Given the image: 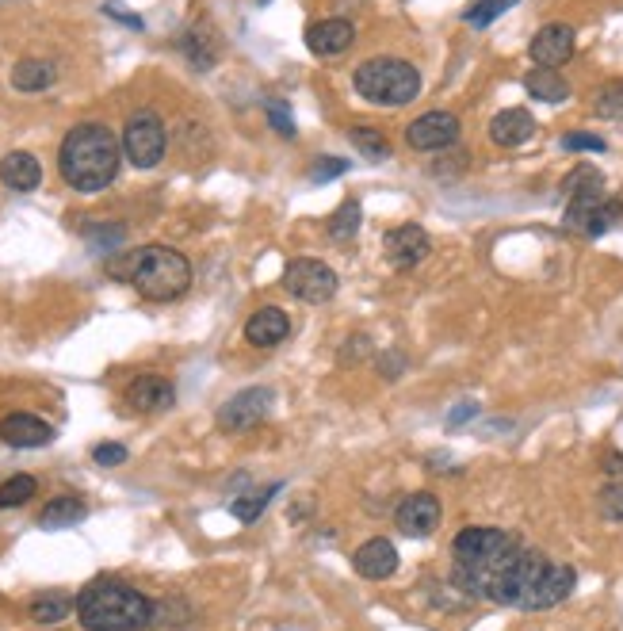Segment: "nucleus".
Segmentation results:
<instances>
[{
  "label": "nucleus",
  "mask_w": 623,
  "mask_h": 631,
  "mask_svg": "<svg viewBox=\"0 0 623 631\" xmlns=\"http://www.w3.org/2000/svg\"><path fill=\"white\" fill-rule=\"evenodd\" d=\"M344 173H348V161H344V157H322V161H314L310 180H314V184H325V180H337V176Z\"/></svg>",
  "instance_id": "35"
},
{
  "label": "nucleus",
  "mask_w": 623,
  "mask_h": 631,
  "mask_svg": "<svg viewBox=\"0 0 623 631\" xmlns=\"http://www.w3.org/2000/svg\"><path fill=\"white\" fill-rule=\"evenodd\" d=\"M287 333H291V318L280 306H260L257 314L245 322V341L257 345V349H276L280 341H287Z\"/></svg>",
  "instance_id": "18"
},
{
  "label": "nucleus",
  "mask_w": 623,
  "mask_h": 631,
  "mask_svg": "<svg viewBox=\"0 0 623 631\" xmlns=\"http://www.w3.org/2000/svg\"><path fill=\"white\" fill-rule=\"evenodd\" d=\"M379 368H383V375H387V379H394V375H398V371H402V356H383V360H379Z\"/></svg>",
  "instance_id": "40"
},
{
  "label": "nucleus",
  "mask_w": 623,
  "mask_h": 631,
  "mask_svg": "<svg viewBox=\"0 0 623 631\" xmlns=\"http://www.w3.org/2000/svg\"><path fill=\"white\" fill-rule=\"evenodd\" d=\"M127 402L142 414H165L176 402V387L165 375H138L127 387Z\"/></svg>",
  "instance_id": "14"
},
{
  "label": "nucleus",
  "mask_w": 623,
  "mask_h": 631,
  "mask_svg": "<svg viewBox=\"0 0 623 631\" xmlns=\"http://www.w3.org/2000/svg\"><path fill=\"white\" fill-rule=\"evenodd\" d=\"M513 4H520V0H478L471 12H467V23H471V27H490L501 12H509Z\"/></svg>",
  "instance_id": "31"
},
{
  "label": "nucleus",
  "mask_w": 623,
  "mask_h": 631,
  "mask_svg": "<svg viewBox=\"0 0 623 631\" xmlns=\"http://www.w3.org/2000/svg\"><path fill=\"white\" fill-rule=\"evenodd\" d=\"M69 612H73V601L62 597V593H50V597H39L31 605V620L35 624H62Z\"/></svg>",
  "instance_id": "28"
},
{
  "label": "nucleus",
  "mask_w": 623,
  "mask_h": 631,
  "mask_svg": "<svg viewBox=\"0 0 623 631\" xmlns=\"http://www.w3.org/2000/svg\"><path fill=\"white\" fill-rule=\"evenodd\" d=\"M123 153H127L130 165H138V169H153V165H161V157H165V146H169V134H165V123L157 119V111H134L127 119V127H123Z\"/></svg>",
  "instance_id": "6"
},
{
  "label": "nucleus",
  "mask_w": 623,
  "mask_h": 631,
  "mask_svg": "<svg viewBox=\"0 0 623 631\" xmlns=\"http://www.w3.org/2000/svg\"><path fill=\"white\" fill-rule=\"evenodd\" d=\"M272 410V391L268 387H249V391H237L234 398L222 402L218 410V429L222 433H241V429H253L257 421H264Z\"/></svg>",
  "instance_id": "9"
},
{
  "label": "nucleus",
  "mask_w": 623,
  "mask_h": 631,
  "mask_svg": "<svg viewBox=\"0 0 623 631\" xmlns=\"http://www.w3.org/2000/svg\"><path fill=\"white\" fill-rule=\"evenodd\" d=\"M104 12H108L111 20H119V23H127V27H134V31L142 27V20H138V16H130L123 4H104Z\"/></svg>",
  "instance_id": "39"
},
{
  "label": "nucleus",
  "mask_w": 623,
  "mask_h": 631,
  "mask_svg": "<svg viewBox=\"0 0 623 631\" xmlns=\"http://www.w3.org/2000/svg\"><path fill=\"white\" fill-rule=\"evenodd\" d=\"M77 620L85 631H142L153 624V601L119 578H100L81 589Z\"/></svg>",
  "instance_id": "4"
},
{
  "label": "nucleus",
  "mask_w": 623,
  "mask_h": 631,
  "mask_svg": "<svg viewBox=\"0 0 623 631\" xmlns=\"http://www.w3.org/2000/svg\"><path fill=\"white\" fill-rule=\"evenodd\" d=\"M0 440L8 448H46L54 440V429L35 414H8L0 421Z\"/></svg>",
  "instance_id": "17"
},
{
  "label": "nucleus",
  "mask_w": 623,
  "mask_h": 631,
  "mask_svg": "<svg viewBox=\"0 0 623 631\" xmlns=\"http://www.w3.org/2000/svg\"><path fill=\"white\" fill-rule=\"evenodd\" d=\"M383 253H387L390 268L409 272V268H417L432 253V238L417 222H406V226H394V230L383 234Z\"/></svg>",
  "instance_id": "10"
},
{
  "label": "nucleus",
  "mask_w": 623,
  "mask_h": 631,
  "mask_svg": "<svg viewBox=\"0 0 623 631\" xmlns=\"http://www.w3.org/2000/svg\"><path fill=\"white\" fill-rule=\"evenodd\" d=\"M585 192H604V176L601 169H593V165H578L574 173L562 180V196L566 199L585 196Z\"/></svg>",
  "instance_id": "27"
},
{
  "label": "nucleus",
  "mask_w": 623,
  "mask_h": 631,
  "mask_svg": "<svg viewBox=\"0 0 623 631\" xmlns=\"http://www.w3.org/2000/svg\"><path fill=\"white\" fill-rule=\"evenodd\" d=\"M360 230V203L356 199H344L341 207L329 218V238L333 241H352Z\"/></svg>",
  "instance_id": "26"
},
{
  "label": "nucleus",
  "mask_w": 623,
  "mask_h": 631,
  "mask_svg": "<svg viewBox=\"0 0 623 631\" xmlns=\"http://www.w3.org/2000/svg\"><path fill=\"white\" fill-rule=\"evenodd\" d=\"M337 272L322 261H310V257H299V261L287 264V272H283V291L291 295V299H299V303H329L333 295H337Z\"/></svg>",
  "instance_id": "7"
},
{
  "label": "nucleus",
  "mask_w": 623,
  "mask_h": 631,
  "mask_svg": "<svg viewBox=\"0 0 623 631\" xmlns=\"http://www.w3.org/2000/svg\"><path fill=\"white\" fill-rule=\"evenodd\" d=\"M0 180H4V188H12V192H35V188L43 184V165H39L31 153L12 150L0 157Z\"/></svg>",
  "instance_id": "20"
},
{
  "label": "nucleus",
  "mask_w": 623,
  "mask_h": 631,
  "mask_svg": "<svg viewBox=\"0 0 623 631\" xmlns=\"http://www.w3.org/2000/svg\"><path fill=\"white\" fill-rule=\"evenodd\" d=\"M35 494H39V482L31 475H12V479L0 482V509H20Z\"/></svg>",
  "instance_id": "25"
},
{
  "label": "nucleus",
  "mask_w": 623,
  "mask_h": 631,
  "mask_svg": "<svg viewBox=\"0 0 623 631\" xmlns=\"http://www.w3.org/2000/svg\"><path fill=\"white\" fill-rule=\"evenodd\" d=\"M597 505H601V517L612 524L623 521V482H608L601 494H597Z\"/></svg>",
  "instance_id": "32"
},
{
  "label": "nucleus",
  "mask_w": 623,
  "mask_h": 631,
  "mask_svg": "<svg viewBox=\"0 0 623 631\" xmlns=\"http://www.w3.org/2000/svg\"><path fill=\"white\" fill-rule=\"evenodd\" d=\"M352 85L364 96L367 104L379 108H402L409 100H417L421 92V73L402 62V58H371L352 73Z\"/></svg>",
  "instance_id": "5"
},
{
  "label": "nucleus",
  "mask_w": 623,
  "mask_h": 631,
  "mask_svg": "<svg viewBox=\"0 0 623 631\" xmlns=\"http://www.w3.org/2000/svg\"><path fill=\"white\" fill-rule=\"evenodd\" d=\"M394 524H398L402 536L425 540V536H432V532L440 528V498L429 494V490L409 494V498L398 505V513H394Z\"/></svg>",
  "instance_id": "13"
},
{
  "label": "nucleus",
  "mask_w": 623,
  "mask_h": 631,
  "mask_svg": "<svg viewBox=\"0 0 623 631\" xmlns=\"http://www.w3.org/2000/svg\"><path fill=\"white\" fill-rule=\"evenodd\" d=\"M452 582L478 601L547 612L574 593L578 570L524 547L505 528L471 524L452 540Z\"/></svg>",
  "instance_id": "1"
},
{
  "label": "nucleus",
  "mask_w": 623,
  "mask_h": 631,
  "mask_svg": "<svg viewBox=\"0 0 623 631\" xmlns=\"http://www.w3.org/2000/svg\"><path fill=\"white\" fill-rule=\"evenodd\" d=\"M348 138H352L356 153H364L367 161H387V157H390V142H387V134L379 131V127H352V131H348Z\"/></svg>",
  "instance_id": "24"
},
{
  "label": "nucleus",
  "mask_w": 623,
  "mask_h": 631,
  "mask_svg": "<svg viewBox=\"0 0 623 631\" xmlns=\"http://www.w3.org/2000/svg\"><path fill=\"white\" fill-rule=\"evenodd\" d=\"M54 81H58V73H54V66L43 62V58H23V62H16V69H12V88H16V92H43V88H50Z\"/></svg>",
  "instance_id": "23"
},
{
  "label": "nucleus",
  "mask_w": 623,
  "mask_h": 631,
  "mask_svg": "<svg viewBox=\"0 0 623 631\" xmlns=\"http://www.w3.org/2000/svg\"><path fill=\"white\" fill-rule=\"evenodd\" d=\"M562 150H589V153H604L608 150V142H604L601 134H589V131H570L562 138Z\"/></svg>",
  "instance_id": "34"
},
{
  "label": "nucleus",
  "mask_w": 623,
  "mask_h": 631,
  "mask_svg": "<svg viewBox=\"0 0 623 631\" xmlns=\"http://www.w3.org/2000/svg\"><path fill=\"white\" fill-rule=\"evenodd\" d=\"M352 566H356V574L367 578V582H387L390 574L398 570V551H394L390 540L375 536V540H367L364 547H356Z\"/></svg>",
  "instance_id": "16"
},
{
  "label": "nucleus",
  "mask_w": 623,
  "mask_h": 631,
  "mask_svg": "<svg viewBox=\"0 0 623 631\" xmlns=\"http://www.w3.org/2000/svg\"><path fill=\"white\" fill-rule=\"evenodd\" d=\"M264 115H268L272 131L280 134V138H295V119H291V111H287L283 100H268V104H264Z\"/></svg>",
  "instance_id": "33"
},
{
  "label": "nucleus",
  "mask_w": 623,
  "mask_h": 631,
  "mask_svg": "<svg viewBox=\"0 0 623 631\" xmlns=\"http://www.w3.org/2000/svg\"><path fill=\"white\" fill-rule=\"evenodd\" d=\"M119 161H123V142L104 123L73 127L58 150L62 180L77 192H104L119 176Z\"/></svg>",
  "instance_id": "3"
},
{
  "label": "nucleus",
  "mask_w": 623,
  "mask_h": 631,
  "mask_svg": "<svg viewBox=\"0 0 623 631\" xmlns=\"http://www.w3.org/2000/svg\"><path fill=\"white\" fill-rule=\"evenodd\" d=\"M532 134H536V119H532V111L524 108H505L490 119V138H494V146H501V150L524 146Z\"/></svg>",
  "instance_id": "19"
},
{
  "label": "nucleus",
  "mask_w": 623,
  "mask_h": 631,
  "mask_svg": "<svg viewBox=\"0 0 623 631\" xmlns=\"http://www.w3.org/2000/svg\"><path fill=\"white\" fill-rule=\"evenodd\" d=\"M593 111H597L601 119H620L623 115V81H608L604 88H597Z\"/></svg>",
  "instance_id": "30"
},
{
  "label": "nucleus",
  "mask_w": 623,
  "mask_h": 631,
  "mask_svg": "<svg viewBox=\"0 0 623 631\" xmlns=\"http://www.w3.org/2000/svg\"><path fill=\"white\" fill-rule=\"evenodd\" d=\"M604 467H608V475H623V456H604Z\"/></svg>",
  "instance_id": "41"
},
{
  "label": "nucleus",
  "mask_w": 623,
  "mask_h": 631,
  "mask_svg": "<svg viewBox=\"0 0 623 631\" xmlns=\"http://www.w3.org/2000/svg\"><path fill=\"white\" fill-rule=\"evenodd\" d=\"M356 43V27L348 20H318L306 27V46L318 58H337Z\"/></svg>",
  "instance_id": "15"
},
{
  "label": "nucleus",
  "mask_w": 623,
  "mask_h": 631,
  "mask_svg": "<svg viewBox=\"0 0 623 631\" xmlns=\"http://www.w3.org/2000/svg\"><path fill=\"white\" fill-rule=\"evenodd\" d=\"M524 88H528V96H536L539 104H562L570 96V85L562 81V73L539 66L532 73H524Z\"/></svg>",
  "instance_id": "22"
},
{
  "label": "nucleus",
  "mask_w": 623,
  "mask_h": 631,
  "mask_svg": "<svg viewBox=\"0 0 623 631\" xmlns=\"http://www.w3.org/2000/svg\"><path fill=\"white\" fill-rule=\"evenodd\" d=\"M272 494H280V486H272L268 494H241V498L230 501V513H234L241 524H253L260 513L268 509V498H272Z\"/></svg>",
  "instance_id": "29"
},
{
  "label": "nucleus",
  "mask_w": 623,
  "mask_h": 631,
  "mask_svg": "<svg viewBox=\"0 0 623 631\" xmlns=\"http://www.w3.org/2000/svg\"><path fill=\"white\" fill-rule=\"evenodd\" d=\"M364 356H367V337H348V341H344V352H341L344 364H352V360H364Z\"/></svg>",
  "instance_id": "38"
},
{
  "label": "nucleus",
  "mask_w": 623,
  "mask_h": 631,
  "mask_svg": "<svg viewBox=\"0 0 623 631\" xmlns=\"http://www.w3.org/2000/svg\"><path fill=\"white\" fill-rule=\"evenodd\" d=\"M88 517V505L81 498H73V494H62V498L46 501L43 517H39V528L46 532H58V528H73V524H81Z\"/></svg>",
  "instance_id": "21"
},
{
  "label": "nucleus",
  "mask_w": 623,
  "mask_h": 631,
  "mask_svg": "<svg viewBox=\"0 0 623 631\" xmlns=\"http://www.w3.org/2000/svg\"><path fill=\"white\" fill-rule=\"evenodd\" d=\"M471 417H478V402H459L452 410V417H448V429H459V425H467Z\"/></svg>",
  "instance_id": "37"
},
{
  "label": "nucleus",
  "mask_w": 623,
  "mask_h": 631,
  "mask_svg": "<svg viewBox=\"0 0 623 631\" xmlns=\"http://www.w3.org/2000/svg\"><path fill=\"white\" fill-rule=\"evenodd\" d=\"M459 119H455L452 111H429V115H421V119H413L406 131V142L413 150L421 153H432V150H448L459 142Z\"/></svg>",
  "instance_id": "11"
},
{
  "label": "nucleus",
  "mask_w": 623,
  "mask_h": 631,
  "mask_svg": "<svg viewBox=\"0 0 623 631\" xmlns=\"http://www.w3.org/2000/svg\"><path fill=\"white\" fill-rule=\"evenodd\" d=\"M111 280L130 283L150 303H172L192 287V264L169 245H142L134 253H115L104 261Z\"/></svg>",
  "instance_id": "2"
},
{
  "label": "nucleus",
  "mask_w": 623,
  "mask_h": 631,
  "mask_svg": "<svg viewBox=\"0 0 623 631\" xmlns=\"http://www.w3.org/2000/svg\"><path fill=\"white\" fill-rule=\"evenodd\" d=\"M92 459H96L100 467H119V463H127V448H123V444H96V448H92Z\"/></svg>",
  "instance_id": "36"
},
{
  "label": "nucleus",
  "mask_w": 623,
  "mask_h": 631,
  "mask_svg": "<svg viewBox=\"0 0 623 631\" xmlns=\"http://www.w3.org/2000/svg\"><path fill=\"white\" fill-rule=\"evenodd\" d=\"M574 46H578V35H574L570 23H547V27L536 31L528 54H532V62H536L539 69H559L574 58Z\"/></svg>",
  "instance_id": "12"
},
{
  "label": "nucleus",
  "mask_w": 623,
  "mask_h": 631,
  "mask_svg": "<svg viewBox=\"0 0 623 631\" xmlns=\"http://www.w3.org/2000/svg\"><path fill=\"white\" fill-rule=\"evenodd\" d=\"M623 218V203L604 192H585L566 203V230L585 234V238H601L604 230H612Z\"/></svg>",
  "instance_id": "8"
}]
</instances>
